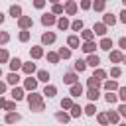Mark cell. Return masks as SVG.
<instances>
[{"label": "cell", "mask_w": 126, "mask_h": 126, "mask_svg": "<svg viewBox=\"0 0 126 126\" xmlns=\"http://www.w3.org/2000/svg\"><path fill=\"white\" fill-rule=\"evenodd\" d=\"M10 16H12L14 20H18V18L22 16V6H20V4H12V6H10Z\"/></svg>", "instance_id": "cell-26"}, {"label": "cell", "mask_w": 126, "mask_h": 126, "mask_svg": "<svg viewBox=\"0 0 126 126\" xmlns=\"http://www.w3.org/2000/svg\"><path fill=\"white\" fill-rule=\"evenodd\" d=\"M67 45H69L71 49H79V47H81L79 35H75V33H73V35H69V37H67Z\"/></svg>", "instance_id": "cell-21"}, {"label": "cell", "mask_w": 126, "mask_h": 126, "mask_svg": "<svg viewBox=\"0 0 126 126\" xmlns=\"http://www.w3.org/2000/svg\"><path fill=\"white\" fill-rule=\"evenodd\" d=\"M22 71L26 73V75H33L37 69H35V63H32V61H28V63H22Z\"/></svg>", "instance_id": "cell-25"}, {"label": "cell", "mask_w": 126, "mask_h": 126, "mask_svg": "<svg viewBox=\"0 0 126 126\" xmlns=\"http://www.w3.org/2000/svg\"><path fill=\"white\" fill-rule=\"evenodd\" d=\"M69 94L73 96V98H77V96H83L85 93H83V85L77 81V83H73V85H69Z\"/></svg>", "instance_id": "cell-5"}, {"label": "cell", "mask_w": 126, "mask_h": 126, "mask_svg": "<svg viewBox=\"0 0 126 126\" xmlns=\"http://www.w3.org/2000/svg\"><path fill=\"white\" fill-rule=\"evenodd\" d=\"M104 100H106V104H116L118 102V94H114V91H106Z\"/></svg>", "instance_id": "cell-27"}, {"label": "cell", "mask_w": 126, "mask_h": 126, "mask_svg": "<svg viewBox=\"0 0 126 126\" xmlns=\"http://www.w3.org/2000/svg\"><path fill=\"white\" fill-rule=\"evenodd\" d=\"M57 53H59L61 59H69V57H71V47H69V45H67V47H59Z\"/></svg>", "instance_id": "cell-37"}, {"label": "cell", "mask_w": 126, "mask_h": 126, "mask_svg": "<svg viewBox=\"0 0 126 126\" xmlns=\"http://www.w3.org/2000/svg\"><path fill=\"white\" fill-rule=\"evenodd\" d=\"M83 114H87V116H94V114H96V106H94V102H89V104L83 108Z\"/></svg>", "instance_id": "cell-36"}, {"label": "cell", "mask_w": 126, "mask_h": 126, "mask_svg": "<svg viewBox=\"0 0 126 126\" xmlns=\"http://www.w3.org/2000/svg\"><path fill=\"white\" fill-rule=\"evenodd\" d=\"M55 26L61 30V32H65V30H69V26H71V22L67 20V16H61L57 22H55Z\"/></svg>", "instance_id": "cell-20"}, {"label": "cell", "mask_w": 126, "mask_h": 126, "mask_svg": "<svg viewBox=\"0 0 126 126\" xmlns=\"http://www.w3.org/2000/svg\"><path fill=\"white\" fill-rule=\"evenodd\" d=\"M96 47H98V43H96L94 39H89V41H83V45H81L79 49H83L85 53H94Z\"/></svg>", "instance_id": "cell-10"}, {"label": "cell", "mask_w": 126, "mask_h": 126, "mask_svg": "<svg viewBox=\"0 0 126 126\" xmlns=\"http://www.w3.org/2000/svg\"><path fill=\"white\" fill-rule=\"evenodd\" d=\"M118 47H120L122 51H126V37H124V35H122V37L118 39Z\"/></svg>", "instance_id": "cell-53"}, {"label": "cell", "mask_w": 126, "mask_h": 126, "mask_svg": "<svg viewBox=\"0 0 126 126\" xmlns=\"http://www.w3.org/2000/svg\"><path fill=\"white\" fill-rule=\"evenodd\" d=\"M51 12L57 16V14H63V4H59V2H55L53 6H51Z\"/></svg>", "instance_id": "cell-44"}, {"label": "cell", "mask_w": 126, "mask_h": 126, "mask_svg": "<svg viewBox=\"0 0 126 126\" xmlns=\"http://www.w3.org/2000/svg\"><path fill=\"white\" fill-rule=\"evenodd\" d=\"M2 24H4V14L0 12V26H2Z\"/></svg>", "instance_id": "cell-57"}, {"label": "cell", "mask_w": 126, "mask_h": 126, "mask_svg": "<svg viewBox=\"0 0 126 126\" xmlns=\"http://www.w3.org/2000/svg\"><path fill=\"white\" fill-rule=\"evenodd\" d=\"M73 69H75L77 73H83V71L87 69V61H85V59H77L75 65H73Z\"/></svg>", "instance_id": "cell-34"}, {"label": "cell", "mask_w": 126, "mask_h": 126, "mask_svg": "<svg viewBox=\"0 0 126 126\" xmlns=\"http://www.w3.org/2000/svg\"><path fill=\"white\" fill-rule=\"evenodd\" d=\"M28 98V104H30V110L33 112H41L45 108V102H43V94L35 93V91H30V94L26 96Z\"/></svg>", "instance_id": "cell-1"}, {"label": "cell", "mask_w": 126, "mask_h": 126, "mask_svg": "<svg viewBox=\"0 0 126 126\" xmlns=\"http://www.w3.org/2000/svg\"><path fill=\"white\" fill-rule=\"evenodd\" d=\"M81 39H83V41L94 39V32H93V30H85V28H83V30H81Z\"/></svg>", "instance_id": "cell-33"}, {"label": "cell", "mask_w": 126, "mask_h": 126, "mask_svg": "<svg viewBox=\"0 0 126 126\" xmlns=\"http://www.w3.org/2000/svg\"><path fill=\"white\" fill-rule=\"evenodd\" d=\"M106 116H108V122H110V124H118V122H120V114H118V110H108Z\"/></svg>", "instance_id": "cell-28"}, {"label": "cell", "mask_w": 126, "mask_h": 126, "mask_svg": "<svg viewBox=\"0 0 126 126\" xmlns=\"http://www.w3.org/2000/svg\"><path fill=\"white\" fill-rule=\"evenodd\" d=\"M22 59L20 57H12L10 61H8V65H10V71H18V69H22Z\"/></svg>", "instance_id": "cell-24"}, {"label": "cell", "mask_w": 126, "mask_h": 126, "mask_svg": "<svg viewBox=\"0 0 126 126\" xmlns=\"http://www.w3.org/2000/svg\"><path fill=\"white\" fill-rule=\"evenodd\" d=\"M118 100L126 102V87H118Z\"/></svg>", "instance_id": "cell-48"}, {"label": "cell", "mask_w": 126, "mask_h": 126, "mask_svg": "<svg viewBox=\"0 0 126 126\" xmlns=\"http://www.w3.org/2000/svg\"><path fill=\"white\" fill-rule=\"evenodd\" d=\"M45 4H47V0H33V8H37V10H43Z\"/></svg>", "instance_id": "cell-49"}, {"label": "cell", "mask_w": 126, "mask_h": 126, "mask_svg": "<svg viewBox=\"0 0 126 126\" xmlns=\"http://www.w3.org/2000/svg\"><path fill=\"white\" fill-rule=\"evenodd\" d=\"M120 75H122V69H120V67H112V69H110V77H112V79H118Z\"/></svg>", "instance_id": "cell-47"}, {"label": "cell", "mask_w": 126, "mask_h": 126, "mask_svg": "<svg viewBox=\"0 0 126 126\" xmlns=\"http://www.w3.org/2000/svg\"><path fill=\"white\" fill-rule=\"evenodd\" d=\"M77 10H79L77 0H67V2L63 4V12H65L67 16H75V14H77Z\"/></svg>", "instance_id": "cell-2"}, {"label": "cell", "mask_w": 126, "mask_h": 126, "mask_svg": "<svg viewBox=\"0 0 126 126\" xmlns=\"http://www.w3.org/2000/svg\"><path fill=\"white\" fill-rule=\"evenodd\" d=\"M55 22H57V18H55V14H53V12H45V14L41 16V24H43L45 28L55 26Z\"/></svg>", "instance_id": "cell-6"}, {"label": "cell", "mask_w": 126, "mask_h": 126, "mask_svg": "<svg viewBox=\"0 0 126 126\" xmlns=\"http://www.w3.org/2000/svg\"><path fill=\"white\" fill-rule=\"evenodd\" d=\"M71 106H73V96H65V98L61 100V108H63V110H69Z\"/></svg>", "instance_id": "cell-43"}, {"label": "cell", "mask_w": 126, "mask_h": 126, "mask_svg": "<svg viewBox=\"0 0 126 126\" xmlns=\"http://www.w3.org/2000/svg\"><path fill=\"white\" fill-rule=\"evenodd\" d=\"M4 93H6V83L0 81V94H4Z\"/></svg>", "instance_id": "cell-55"}, {"label": "cell", "mask_w": 126, "mask_h": 126, "mask_svg": "<svg viewBox=\"0 0 126 126\" xmlns=\"http://www.w3.org/2000/svg\"><path fill=\"white\" fill-rule=\"evenodd\" d=\"M30 57L32 59H41L43 57V45H33L30 49Z\"/></svg>", "instance_id": "cell-17"}, {"label": "cell", "mask_w": 126, "mask_h": 126, "mask_svg": "<svg viewBox=\"0 0 126 126\" xmlns=\"http://www.w3.org/2000/svg\"><path fill=\"white\" fill-rule=\"evenodd\" d=\"M4 104H6V98L0 94V110H4Z\"/></svg>", "instance_id": "cell-56"}, {"label": "cell", "mask_w": 126, "mask_h": 126, "mask_svg": "<svg viewBox=\"0 0 126 126\" xmlns=\"http://www.w3.org/2000/svg\"><path fill=\"white\" fill-rule=\"evenodd\" d=\"M69 28H71V30H73V32H81V30H83V28H85V24H83V20H73V22H71V26H69Z\"/></svg>", "instance_id": "cell-39"}, {"label": "cell", "mask_w": 126, "mask_h": 126, "mask_svg": "<svg viewBox=\"0 0 126 126\" xmlns=\"http://www.w3.org/2000/svg\"><path fill=\"white\" fill-rule=\"evenodd\" d=\"M106 28H108L106 24L98 22V24H94V26H93V32H94V35H100V37H102V35H106V32H108Z\"/></svg>", "instance_id": "cell-15"}, {"label": "cell", "mask_w": 126, "mask_h": 126, "mask_svg": "<svg viewBox=\"0 0 126 126\" xmlns=\"http://www.w3.org/2000/svg\"><path fill=\"white\" fill-rule=\"evenodd\" d=\"M118 22V18L114 16V14H110V12H106L104 16H102V24H106V26H114Z\"/></svg>", "instance_id": "cell-23"}, {"label": "cell", "mask_w": 126, "mask_h": 126, "mask_svg": "<svg viewBox=\"0 0 126 126\" xmlns=\"http://www.w3.org/2000/svg\"><path fill=\"white\" fill-rule=\"evenodd\" d=\"M10 41V33L8 32H0V45H6Z\"/></svg>", "instance_id": "cell-46"}, {"label": "cell", "mask_w": 126, "mask_h": 126, "mask_svg": "<svg viewBox=\"0 0 126 126\" xmlns=\"http://www.w3.org/2000/svg\"><path fill=\"white\" fill-rule=\"evenodd\" d=\"M100 87H102L104 91H118V83H116L114 79H104Z\"/></svg>", "instance_id": "cell-18"}, {"label": "cell", "mask_w": 126, "mask_h": 126, "mask_svg": "<svg viewBox=\"0 0 126 126\" xmlns=\"http://www.w3.org/2000/svg\"><path fill=\"white\" fill-rule=\"evenodd\" d=\"M104 6H106V0H93V4H91V8L94 12H104Z\"/></svg>", "instance_id": "cell-29"}, {"label": "cell", "mask_w": 126, "mask_h": 126, "mask_svg": "<svg viewBox=\"0 0 126 126\" xmlns=\"http://www.w3.org/2000/svg\"><path fill=\"white\" fill-rule=\"evenodd\" d=\"M8 61H10L8 49H6V47H0V65H2V63H8Z\"/></svg>", "instance_id": "cell-40"}, {"label": "cell", "mask_w": 126, "mask_h": 126, "mask_svg": "<svg viewBox=\"0 0 126 126\" xmlns=\"http://www.w3.org/2000/svg\"><path fill=\"white\" fill-rule=\"evenodd\" d=\"M108 59H110L112 63H122V59H124L122 49H110V51H108Z\"/></svg>", "instance_id": "cell-7"}, {"label": "cell", "mask_w": 126, "mask_h": 126, "mask_svg": "<svg viewBox=\"0 0 126 126\" xmlns=\"http://www.w3.org/2000/svg\"><path fill=\"white\" fill-rule=\"evenodd\" d=\"M100 85H102V81H100V79H96V77H93V75L87 79V87H94V89H100Z\"/></svg>", "instance_id": "cell-35"}, {"label": "cell", "mask_w": 126, "mask_h": 126, "mask_svg": "<svg viewBox=\"0 0 126 126\" xmlns=\"http://www.w3.org/2000/svg\"><path fill=\"white\" fill-rule=\"evenodd\" d=\"M116 110H118V114H120V116H124V118H126V102H122Z\"/></svg>", "instance_id": "cell-52"}, {"label": "cell", "mask_w": 126, "mask_h": 126, "mask_svg": "<svg viewBox=\"0 0 126 126\" xmlns=\"http://www.w3.org/2000/svg\"><path fill=\"white\" fill-rule=\"evenodd\" d=\"M30 30H20V35H18V39L22 41V43H26V41H30Z\"/></svg>", "instance_id": "cell-41"}, {"label": "cell", "mask_w": 126, "mask_h": 126, "mask_svg": "<svg viewBox=\"0 0 126 126\" xmlns=\"http://www.w3.org/2000/svg\"><path fill=\"white\" fill-rule=\"evenodd\" d=\"M77 81H79L77 71H67V73L63 75V83H65V85H73V83H77Z\"/></svg>", "instance_id": "cell-12"}, {"label": "cell", "mask_w": 126, "mask_h": 126, "mask_svg": "<svg viewBox=\"0 0 126 126\" xmlns=\"http://www.w3.org/2000/svg\"><path fill=\"white\" fill-rule=\"evenodd\" d=\"M79 4H81V10H91V4H93V0H81Z\"/></svg>", "instance_id": "cell-51"}, {"label": "cell", "mask_w": 126, "mask_h": 126, "mask_svg": "<svg viewBox=\"0 0 126 126\" xmlns=\"http://www.w3.org/2000/svg\"><path fill=\"white\" fill-rule=\"evenodd\" d=\"M18 83H20V75H18V71H10L8 77H6V85H18Z\"/></svg>", "instance_id": "cell-22"}, {"label": "cell", "mask_w": 126, "mask_h": 126, "mask_svg": "<svg viewBox=\"0 0 126 126\" xmlns=\"http://www.w3.org/2000/svg\"><path fill=\"white\" fill-rule=\"evenodd\" d=\"M47 2H51V4H55V2H61V0H47Z\"/></svg>", "instance_id": "cell-58"}, {"label": "cell", "mask_w": 126, "mask_h": 126, "mask_svg": "<svg viewBox=\"0 0 126 126\" xmlns=\"http://www.w3.org/2000/svg\"><path fill=\"white\" fill-rule=\"evenodd\" d=\"M0 77H2V67H0Z\"/></svg>", "instance_id": "cell-61"}, {"label": "cell", "mask_w": 126, "mask_h": 126, "mask_svg": "<svg viewBox=\"0 0 126 126\" xmlns=\"http://www.w3.org/2000/svg\"><path fill=\"white\" fill-rule=\"evenodd\" d=\"M122 63H126V55H124V59H122Z\"/></svg>", "instance_id": "cell-59"}, {"label": "cell", "mask_w": 126, "mask_h": 126, "mask_svg": "<svg viewBox=\"0 0 126 126\" xmlns=\"http://www.w3.org/2000/svg\"><path fill=\"white\" fill-rule=\"evenodd\" d=\"M43 96H47V98H53L55 94H57V87L55 85H47L45 83V87H43V93H41Z\"/></svg>", "instance_id": "cell-19"}, {"label": "cell", "mask_w": 126, "mask_h": 126, "mask_svg": "<svg viewBox=\"0 0 126 126\" xmlns=\"http://www.w3.org/2000/svg\"><path fill=\"white\" fill-rule=\"evenodd\" d=\"M69 110H71V112H69V114H71V118H79V116L83 114V108H81V104H75V102H73V106H71Z\"/></svg>", "instance_id": "cell-31"}, {"label": "cell", "mask_w": 126, "mask_h": 126, "mask_svg": "<svg viewBox=\"0 0 126 126\" xmlns=\"http://www.w3.org/2000/svg\"><path fill=\"white\" fill-rule=\"evenodd\" d=\"M47 61L57 65V63L61 61V57H59V53H57V51H47Z\"/></svg>", "instance_id": "cell-38"}, {"label": "cell", "mask_w": 126, "mask_h": 126, "mask_svg": "<svg viewBox=\"0 0 126 126\" xmlns=\"http://www.w3.org/2000/svg\"><path fill=\"white\" fill-rule=\"evenodd\" d=\"M55 39H57V35L53 32H43L41 33V45H51V43H55Z\"/></svg>", "instance_id": "cell-9"}, {"label": "cell", "mask_w": 126, "mask_h": 126, "mask_svg": "<svg viewBox=\"0 0 126 126\" xmlns=\"http://www.w3.org/2000/svg\"><path fill=\"white\" fill-rule=\"evenodd\" d=\"M4 110L6 112H10V110H16V100L12 98V100H6V104H4Z\"/></svg>", "instance_id": "cell-45"}, {"label": "cell", "mask_w": 126, "mask_h": 126, "mask_svg": "<svg viewBox=\"0 0 126 126\" xmlns=\"http://www.w3.org/2000/svg\"><path fill=\"white\" fill-rule=\"evenodd\" d=\"M18 26H20V30H32L33 28V20L30 18V16H20L18 18Z\"/></svg>", "instance_id": "cell-3"}, {"label": "cell", "mask_w": 126, "mask_h": 126, "mask_svg": "<svg viewBox=\"0 0 126 126\" xmlns=\"http://www.w3.org/2000/svg\"><path fill=\"white\" fill-rule=\"evenodd\" d=\"M93 77H96V79L104 81V79H106V71H104V69H98V67H94V71H93Z\"/></svg>", "instance_id": "cell-42"}, {"label": "cell", "mask_w": 126, "mask_h": 126, "mask_svg": "<svg viewBox=\"0 0 126 126\" xmlns=\"http://www.w3.org/2000/svg\"><path fill=\"white\" fill-rule=\"evenodd\" d=\"M37 83H39L37 77L33 79L32 75H28V77L24 79V89H26V91H35V89H37Z\"/></svg>", "instance_id": "cell-8"}, {"label": "cell", "mask_w": 126, "mask_h": 126, "mask_svg": "<svg viewBox=\"0 0 126 126\" xmlns=\"http://www.w3.org/2000/svg\"><path fill=\"white\" fill-rule=\"evenodd\" d=\"M122 4H124V8H126V0H122Z\"/></svg>", "instance_id": "cell-60"}, {"label": "cell", "mask_w": 126, "mask_h": 126, "mask_svg": "<svg viewBox=\"0 0 126 126\" xmlns=\"http://www.w3.org/2000/svg\"><path fill=\"white\" fill-rule=\"evenodd\" d=\"M85 61H87V67H93V69L100 65V57L96 53H87V59Z\"/></svg>", "instance_id": "cell-11"}, {"label": "cell", "mask_w": 126, "mask_h": 126, "mask_svg": "<svg viewBox=\"0 0 126 126\" xmlns=\"http://www.w3.org/2000/svg\"><path fill=\"white\" fill-rule=\"evenodd\" d=\"M55 120H59V122H63V124H67L69 120H71V114L69 112H55Z\"/></svg>", "instance_id": "cell-32"}, {"label": "cell", "mask_w": 126, "mask_h": 126, "mask_svg": "<svg viewBox=\"0 0 126 126\" xmlns=\"http://www.w3.org/2000/svg\"><path fill=\"white\" fill-rule=\"evenodd\" d=\"M35 73H37V81H41V83H49L51 75H49L45 69H39V71H35Z\"/></svg>", "instance_id": "cell-30"}, {"label": "cell", "mask_w": 126, "mask_h": 126, "mask_svg": "<svg viewBox=\"0 0 126 126\" xmlns=\"http://www.w3.org/2000/svg\"><path fill=\"white\" fill-rule=\"evenodd\" d=\"M98 49H102V51H110V49H112V39L106 37V35H102V39L98 41Z\"/></svg>", "instance_id": "cell-16"}, {"label": "cell", "mask_w": 126, "mask_h": 126, "mask_svg": "<svg viewBox=\"0 0 126 126\" xmlns=\"http://www.w3.org/2000/svg\"><path fill=\"white\" fill-rule=\"evenodd\" d=\"M12 98L16 100V102H20V100H24L26 98V89L24 87H18V85H14V89H12Z\"/></svg>", "instance_id": "cell-4"}, {"label": "cell", "mask_w": 126, "mask_h": 126, "mask_svg": "<svg viewBox=\"0 0 126 126\" xmlns=\"http://www.w3.org/2000/svg\"><path fill=\"white\" fill-rule=\"evenodd\" d=\"M85 96H87L91 102H96V100H98V96H100V91H98V89H94V87H89V91L85 93Z\"/></svg>", "instance_id": "cell-13"}, {"label": "cell", "mask_w": 126, "mask_h": 126, "mask_svg": "<svg viewBox=\"0 0 126 126\" xmlns=\"http://www.w3.org/2000/svg\"><path fill=\"white\" fill-rule=\"evenodd\" d=\"M118 16H120V18H118V22H122V24H126V8H124V10H122V12L118 14Z\"/></svg>", "instance_id": "cell-54"}, {"label": "cell", "mask_w": 126, "mask_h": 126, "mask_svg": "<svg viewBox=\"0 0 126 126\" xmlns=\"http://www.w3.org/2000/svg\"><path fill=\"white\" fill-rule=\"evenodd\" d=\"M96 120H98L100 124H108V116H106L104 112H100V114H96Z\"/></svg>", "instance_id": "cell-50"}, {"label": "cell", "mask_w": 126, "mask_h": 126, "mask_svg": "<svg viewBox=\"0 0 126 126\" xmlns=\"http://www.w3.org/2000/svg\"><path fill=\"white\" fill-rule=\"evenodd\" d=\"M20 120H22V114H20V112H16V110H10V112L6 114V118H4V122H8V124L20 122Z\"/></svg>", "instance_id": "cell-14"}]
</instances>
